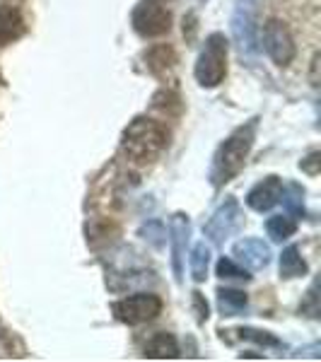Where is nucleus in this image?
<instances>
[{"instance_id": "obj_9", "label": "nucleus", "mask_w": 321, "mask_h": 362, "mask_svg": "<svg viewBox=\"0 0 321 362\" xmlns=\"http://www.w3.org/2000/svg\"><path fill=\"white\" fill-rule=\"evenodd\" d=\"M232 256H237L239 264H244L249 271H264L271 264L273 254L264 239L247 237V239H239L235 247H232Z\"/></svg>"}, {"instance_id": "obj_2", "label": "nucleus", "mask_w": 321, "mask_h": 362, "mask_svg": "<svg viewBox=\"0 0 321 362\" xmlns=\"http://www.w3.org/2000/svg\"><path fill=\"white\" fill-rule=\"evenodd\" d=\"M124 153L136 162H148L167 145V131L153 119H136L124 131Z\"/></svg>"}, {"instance_id": "obj_18", "label": "nucleus", "mask_w": 321, "mask_h": 362, "mask_svg": "<svg viewBox=\"0 0 321 362\" xmlns=\"http://www.w3.org/2000/svg\"><path fill=\"white\" fill-rule=\"evenodd\" d=\"M145 61H148V70L155 75L165 73L167 68L174 66V51L169 46H155L145 54Z\"/></svg>"}, {"instance_id": "obj_22", "label": "nucleus", "mask_w": 321, "mask_h": 362, "mask_svg": "<svg viewBox=\"0 0 321 362\" xmlns=\"http://www.w3.org/2000/svg\"><path fill=\"white\" fill-rule=\"evenodd\" d=\"M319 165H321V155L312 153V155L307 157V160L300 162V169H302V172H307V174H312V177H317V174H319Z\"/></svg>"}, {"instance_id": "obj_19", "label": "nucleus", "mask_w": 321, "mask_h": 362, "mask_svg": "<svg viewBox=\"0 0 321 362\" xmlns=\"http://www.w3.org/2000/svg\"><path fill=\"white\" fill-rule=\"evenodd\" d=\"M266 230H268V237L273 242H285L288 237H293L297 232V223L293 218H283V215H276V218H268L266 223Z\"/></svg>"}, {"instance_id": "obj_20", "label": "nucleus", "mask_w": 321, "mask_h": 362, "mask_svg": "<svg viewBox=\"0 0 321 362\" xmlns=\"http://www.w3.org/2000/svg\"><path fill=\"white\" fill-rule=\"evenodd\" d=\"M232 334H237V338H242V341H254V343H261V346H271V348H278L280 341L276 336H271L268 331H256V329H237L232 331Z\"/></svg>"}, {"instance_id": "obj_6", "label": "nucleus", "mask_w": 321, "mask_h": 362, "mask_svg": "<svg viewBox=\"0 0 321 362\" xmlns=\"http://www.w3.org/2000/svg\"><path fill=\"white\" fill-rule=\"evenodd\" d=\"M112 312H114V317L119 321H124V324L138 326V324H145V321H153L157 314L162 312V300L150 293H138V295L126 297V300L114 302Z\"/></svg>"}, {"instance_id": "obj_21", "label": "nucleus", "mask_w": 321, "mask_h": 362, "mask_svg": "<svg viewBox=\"0 0 321 362\" xmlns=\"http://www.w3.org/2000/svg\"><path fill=\"white\" fill-rule=\"evenodd\" d=\"M215 273H218L220 278H230V280H249V276L244 268H239L232 259H220L218 266H215Z\"/></svg>"}, {"instance_id": "obj_10", "label": "nucleus", "mask_w": 321, "mask_h": 362, "mask_svg": "<svg viewBox=\"0 0 321 362\" xmlns=\"http://www.w3.org/2000/svg\"><path fill=\"white\" fill-rule=\"evenodd\" d=\"M169 235H172V266H174V276L177 280L184 278V254H186V244L191 237V223L189 218L182 213H177L169 223Z\"/></svg>"}, {"instance_id": "obj_5", "label": "nucleus", "mask_w": 321, "mask_h": 362, "mask_svg": "<svg viewBox=\"0 0 321 362\" xmlns=\"http://www.w3.org/2000/svg\"><path fill=\"white\" fill-rule=\"evenodd\" d=\"M133 29L145 39L162 37L172 29V15L160 0H140L133 10Z\"/></svg>"}, {"instance_id": "obj_15", "label": "nucleus", "mask_w": 321, "mask_h": 362, "mask_svg": "<svg viewBox=\"0 0 321 362\" xmlns=\"http://www.w3.org/2000/svg\"><path fill=\"white\" fill-rule=\"evenodd\" d=\"M307 261L300 256V249L297 247H288L283 249V254H280V276L283 278H302L307 276Z\"/></svg>"}, {"instance_id": "obj_11", "label": "nucleus", "mask_w": 321, "mask_h": 362, "mask_svg": "<svg viewBox=\"0 0 321 362\" xmlns=\"http://www.w3.org/2000/svg\"><path fill=\"white\" fill-rule=\"evenodd\" d=\"M280 194H283L280 177H266L247 194V206L256 210V213H266V210L276 208L280 203Z\"/></svg>"}, {"instance_id": "obj_16", "label": "nucleus", "mask_w": 321, "mask_h": 362, "mask_svg": "<svg viewBox=\"0 0 321 362\" xmlns=\"http://www.w3.org/2000/svg\"><path fill=\"white\" fill-rule=\"evenodd\" d=\"M280 201H283L285 210L293 220L305 218V189L300 184H288L283 186V194H280Z\"/></svg>"}, {"instance_id": "obj_1", "label": "nucleus", "mask_w": 321, "mask_h": 362, "mask_svg": "<svg viewBox=\"0 0 321 362\" xmlns=\"http://www.w3.org/2000/svg\"><path fill=\"white\" fill-rule=\"evenodd\" d=\"M254 136H256V119L249 121L247 126H239L237 131L220 145L218 153L213 157V169H210V181H213V186H223L242 172L244 162H247L249 153H252Z\"/></svg>"}, {"instance_id": "obj_7", "label": "nucleus", "mask_w": 321, "mask_h": 362, "mask_svg": "<svg viewBox=\"0 0 321 362\" xmlns=\"http://www.w3.org/2000/svg\"><path fill=\"white\" fill-rule=\"evenodd\" d=\"M242 223H244V218H242L239 203L235 198H227L223 206L213 213V218H210V223L203 227V232H206V237L210 242L223 244L227 237H232L239 227H242Z\"/></svg>"}, {"instance_id": "obj_12", "label": "nucleus", "mask_w": 321, "mask_h": 362, "mask_svg": "<svg viewBox=\"0 0 321 362\" xmlns=\"http://www.w3.org/2000/svg\"><path fill=\"white\" fill-rule=\"evenodd\" d=\"M25 34V20L10 5H0V46L13 44Z\"/></svg>"}, {"instance_id": "obj_23", "label": "nucleus", "mask_w": 321, "mask_h": 362, "mask_svg": "<svg viewBox=\"0 0 321 362\" xmlns=\"http://www.w3.org/2000/svg\"><path fill=\"white\" fill-rule=\"evenodd\" d=\"M194 309L198 314V321L208 319V302H206V297H203L201 293H194Z\"/></svg>"}, {"instance_id": "obj_17", "label": "nucleus", "mask_w": 321, "mask_h": 362, "mask_svg": "<svg viewBox=\"0 0 321 362\" xmlns=\"http://www.w3.org/2000/svg\"><path fill=\"white\" fill-rule=\"evenodd\" d=\"M191 276L196 283H203L208 278V266H210V249L206 247V242H198L194 251H191Z\"/></svg>"}, {"instance_id": "obj_14", "label": "nucleus", "mask_w": 321, "mask_h": 362, "mask_svg": "<svg viewBox=\"0 0 321 362\" xmlns=\"http://www.w3.org/2000/svg\"><path fill=\"white\" fill-rule=\"evenodd\" d=\"M249 305V297L242 290H232V288H220L218 290V307L225 317H237L242 314Z\"/></svg>"}, {"instance_id": "obj_4", "label": "nucleus", "mask_w": 321, "mask_h": 362, "mask_svg": "<svg viewBox=\"0 0 321 362\" xmlns=\"http://www.w3.org/2000/svg\"><path fill=\"white\" fill-rule=\"evenodd\" d=\"M232 37L244 56H254L259 51V0H237Z\"/></svg>"}, {"instance_id": "obj_3", "label": "nucleus", "mask_w": 321, "mask_h": 362, "mask_svg": "<svg viewBox=\"0 0 321 362\" xmlns=\"http://www.w3.org/2000/svg\"><path fill=\"white\" fill-rule=\"evenodd\" d=\"M227 73V39L225 34L215 32L206 39L201 56L196 63V80L201 87H218Z\"/></svg>"}, {"instance_id": "obj_8", "label": "nucleus", "mask_w": 321, "mask_h": 362, "mask_svg": "<svg viewBox=\"0 0 321 362\" xmlns=\"http://www.w3.org/2000/svg\"><path fill=\"white\" fill-rule=\"evenodd\" d=\"M264 49L273 63L288 66L295 58V39L280 20H268L264 27Z\"/></svg>"}, {"instance_id": "obj_13", "label": "nucleus", "mask_w": 321, "mask_h": 362, "mask_svg": "<svg viewBox=\"0 0 321 362\" xmlns=\"http://www.w3.org/2000/svg\"><path fill=\"white\" fill-rule=\"evenodd\" d=\"M143 353H145V358H150V360H174V358H179V343L172 334L162 331V334H155L145 343Z\"/></svg>"}]
</instances>
